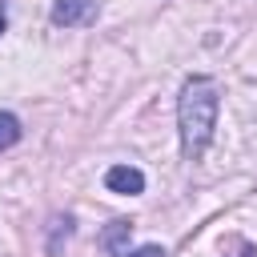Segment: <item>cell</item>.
Wrapping results in <instances>:
<instances>
[{
  "label": "cell",
  "instance_id": "8",
  "mask_svg": "<svg viewBox=\"0 0 257 257\" xmlns=\"http://www.w3.org/2000/svg\"><path fill=\"white\" fill-rule=\"evenodd\" d=\"M4 24H8V20H4V8H0V32H4Z\"/></svg>",
  "mask_w": 257,
  "mask_h": 257
},
{
  "label": "cell",
  "instance_id": "7",
  "mask_svg": "<svg viewBox=\"0 0 257 257\" xmlns=\"http://www.w3.org/2000/svg\"><path fill=\"white\" fill-rule=\"evenodd\" d=\"M124 257H165V249L161 245H141L137 253H124Z\"/></svg>",
  "mask_w": 257,
  "mask_h": 257
},
{
  "label": "cell",
  "instance_id": "1",
  "mask_svg": "<svg viewBox=\"0 0 257 257\" xmlns=\"http://www.w3.org/2000/svg\"><path fill=\"white\" fill-rule=\"evenodd\" d=\"M217 84L209 76H189L181 96H177V124H181V153L185 161H201V153L209 149L213 124H217Z\"/></svg>",
  "mask_w": 257,
  "mask_h": 257
},
{
  "label": "cell",
  "instance_id": "2",
  "mask_svg": "<svg viewBox=\"0 0 257 257\" xmlns=\"http://www.w3.org/2000/svg\"><path fill=\"white\" fill-rule=\"evenodd\" d=\"M96 20V0H56L52 4V24H92Z\"/></svg>",
  "mask_w": 257,
  "mask_h": 257
},
{
  "label": "cell",
  "instance_id": "5",
  "mask_svg": "<svg viewBox=\"0 0 257 257\" xmlns=\"http://www.w3.org/2000/svg\"><path fill=\"white\" fill-rule=\"evenodd\" d=\"M16 141H20V120H16L12 112H0V153L12 149Z\"/></svg>",
  "mask_w": 257,
  "mask_h": 257
},
{
  "label": "cell",
  "instance_id": "4",
  "mask_svg": "<svg viewBox=\"0 0 257 257\" xmlns=\"http://www.w3.org/2000/svg\"><path fill=\"white\" fill-rule=\"evenodd\" d=\"M128 229H133L128 221H112V225L104 229L100 245H104V249H108L112 257H124V253H128V249H124V245H128Z\"/></svg>",
  "mask_w": 257,
  "mask_h": 257
},
{
  "label": "cell",
  "instance_id": "3",
  "mask_svg": "<svg viewBox=\"0 0 257 257\" xmlns=\"http://www.w3.org/2000/svg\"><path fill=\"white\" fill-rule=\"evenodd\" d=\"M104 185H108L112 193L133 197V193H141V189H145V177H141V169H133V165H112V169L104 173Z\"/></svg>",
  "mask_w": 257,
  "mask_h": 257
},
{
  "label": "cell",
  "instance_id": "6",
  "mask_svg": "<svg viewBox=\"0 0 257 257\" xmlns=\"http://www.w3.org/2000/svg\"><path fill=\"white\" fill-rule=\"evenodd\" d=\"M60 237L68 241L72 237V217H52V237H48V249L60 253Z\"/></svg>",
  "mask_w": 257,
  "mask_h": 257
}]
</instances>
